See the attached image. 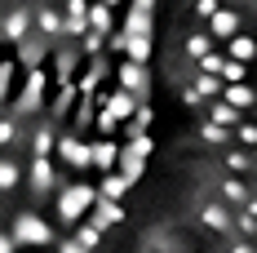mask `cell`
I'll use <instances>...</instances> for the list:
<instances>
[{
    "mask_svg": "<svg viewBox=\"0 0 257 253\" xmlns=\"http://www.w3.org/2000/svg\"><path fill=\"white\" fill-rule=\"evenodd\" d=\"M195 31L182 40V102L200 116L213 151L257 147V0H195Z\"/></svg>",
    "mask_w": 257,
    "mask_h": 253,
    "instance_id": "1",
    "label": "cell"
},
{
    "mask_svg": "<svg viewBox=\"0 0 257 253\" xmlns=\"http://www.w3.org/2000/svg\"><path fill=\"white\" fill-rule=\"evenodd\" d=\"M222 174L195 209V240L182 231H151L147 253H257V147L217 151Z\"/></svg>",
    "mask_w": 257,
    "mask_h": 253,
    "instance_id": "2",
    "label": "cell"
}]
</instances>
